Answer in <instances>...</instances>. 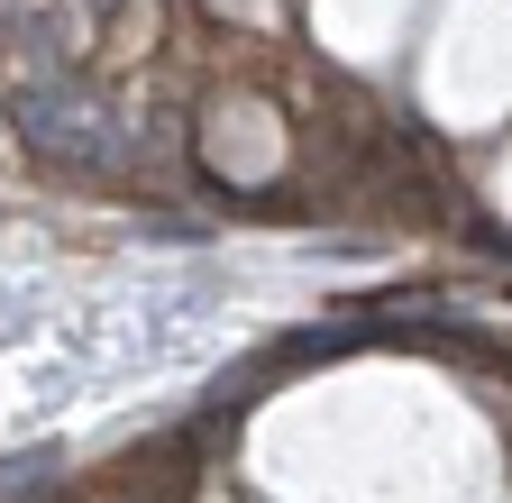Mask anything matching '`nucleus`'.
Masks as SVG:
<instances>
[{
    "instance_id": "f257e3e1",
    "label": "nucleus",
    "mask_w": 512,
    "mask_h": 503,
    "mask_svg": "<svg viewBox=\"0 0 512 503\" xmlns=\"http://www.w3.org/2000/svg\"><path fill=\"white\" fill-rule=\"evenodd\" d=\"M19 138L46 156V165H74V174H128V129L92 101V92H74V83H28L19 92Z\"/></svg>"
}]
</instances>
